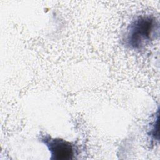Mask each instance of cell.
<instances>
[{
    "mask_svg": "<svg viewBox=\"0 0 160 160\" xmlns=\"http://www.w3.org/2000/svg\"><path fill=\"white\" fill-rule=\"evenodd\" d=\"M39 140L50 152L51 160H69L78 155V148L72 142L59 138H52L47 134H40Z\"/></svg>",
    "mask_w": 160,
    "mask_h": 160,
    "instance_id": "2",
    "label": "cell"
},
{
    "mask_svg": "<svg viewBox=\"0 0 160 160\" xmlns=\"http://www.w3.org/2000/svg\"><path fill=\"white\" fill-rule=\"evenodd\" d=\"M159 21L151 14H141L135 17L126 29L122 37L123 44L130 50L144 49L159 35Z\"/></svg>",
    "mask_w": 160,
    "mask_h": 160,
    "instance_id": "1",
    "label": "cell"
},
{
    "mask_svg": "<svg viewBox=\"0 0 160 160\" xmlns=\"http://www.w3.org/2000/svg\"><path fill=\"white\" fill-rule=\"evenodd\" d=\"M158 111L156 116H154L153 121L149 124V128L148 130V135L151 141V142H154L156 141H159L158 135Z\"/></svg>",
    "mask_w": 160,
    "mask_h": 160,
    "instance_id": "3",
    "label": "cell"
}]
</instances>
